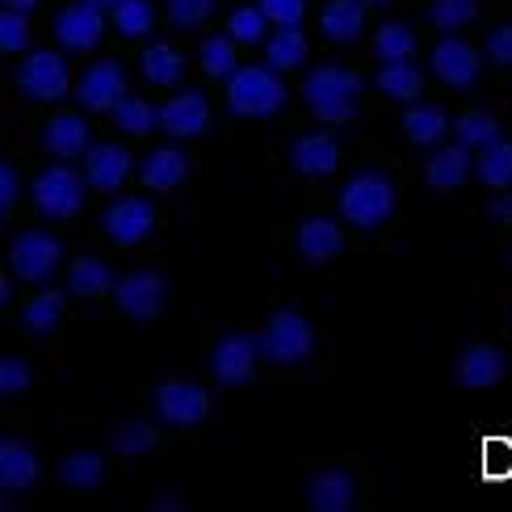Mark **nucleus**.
I'll return each instance as SVG.
<instances>
[{
	"label": "nucleus",
	"mask_w": 512,
	"mask_h": 512,
	"mask_svg": "<svg viewBox=\"0 0 512 512\" xmlns=\"http://www.w3.org/2000/svg\"><path fill=\"white\" fill-rule=\"evenodd\" d=\"M361 80L357 72L349 68H332V63H324V68H315L303 84V101L307 110L315 118L324 122H349L357 114V97H361Z\"/></svg>",
	"instance_id": "1"
},
{
	"label": "nucleus",
	"mask_w": 512,
	"mask_h": 512,
	"mask_svg": "<svg viewBox=\"0 0 512 512\" xmlns=\"http://www.w3.org/2000/svg\"><path fill=\"white\" fill-rule=\"evenodd\" d=\"M282 101H286V84L277 80V68H265V63L236 68L227 80V105L240 118H269L282 110Z\"/></svg>",
	"instance_id": "2"
},
{
	"label": "nucleus",
	"mask_w": 512,
	"mask_h": 512,
	"mask_svg": "<svg viewBox=\"0 0 512 512\" xmlns=\"http://www.w3.org/2000/svg\"><path fill=\"white\" fill-rule=\"evenodd\" d=\"M391 210H395V189L382 173H357L340 189V215L361 231L382 227L391 219Z\"/></svg>",
	"instance_id": "3"
},
{
	"label": "nucleus",
	"mask_w": 512,
	"mask_h": 512,
	"mask_svg": "<svg viewBox=\"0 0 512 512\" xmlns=\"http://www.w3.org/2000/svg\"><path fill=\"white\" fill-rule=\"evenodd\" d=\"M261 349H265V357L273 361V366H298V361L311 357L315 332L298 311H277L269 319V328L261 332Z\"/></svg>",
	"instance_id": "4"
},
{
	"label": "nucleus",
	"mask_w": 512,
	"mask_h": 512,
	"mask_svg": "<svg viewBox=\"0 0 512 512\" xmlns=\"http://www.w3.org/2000/svg\"><path fill=\"white\" fill-rule=\"evenodd\" d=\"M63 261V244L51 236V231H21L13 240L9 265L21 282H47V277L59 269Z\"/></svg>",
	"instance_id": "5"
},
{
	"label": "nucleus",
	"mask_w": 512,
	"mask_h": 512,
	"mask_svg": "<svg viewBox=\"0 0 512 512\" xmlns=\"http://www.w3.org/2000/svg\"><path fill=\"white\" fill-rule=\"evenodd\" d=\"M34 206L47 219H72L76 210L84 206V181L72 173L68 164L47 168V173L34 181Z\"/></svg>",
	"instance_id": "6"
},
{
	"label": "nucleus",
	"mask_w": 512,
	"mask_h": 512,
	"mask_svg": "<svg viewBox=\"0 0 512 512\" xmlns=\"http://www.w3.org/2000/svg\"><path fill=\"white\" fill-rule=\"evenodd\" d=\"M261 336H248V332H231L223 336L215 353H210V374H215L223 387H240V382L252 378L256 361H261Z\"/></svg>",
	"instance_id": "7"
},
{
	"label": "nucleus",
	"mask_w": 512,
	"mask_h": 512,
	"mask_svg": "<svg viewBox=\"0 0 512 512\" xmlns=\"http://www.w3.org/2000/svg\"><path fill=\"white\" fill-rule=\"evenodd\" d=\"M17 89L34 101H59L68 93V68H63V59L55 51H34L17 68Z\"/></svg>",
	"instance_id": "8"
},
{
	"label": "nucleus",
	"mask_w": 512,
	"mask_h": 512,
	"mask_svg": "<svg viewBox=\"0 0 512 512\" xmlns=\"http://www.w3.org/2000/svg\"><path fill=\"white\" fill-rule=\"evenodd\" d=\"M206 408H210V399L194 382H164L156 391V412L164 424H173V429H194V424H202Z\"/></svg>",
	"instance_id": "9"
},
{
	"label": "nucleus",
	"mask_w": 512,
	"mask_h": 512,
	"mask_svg": "<svg viewBox=\"0 0 512 512\" xmlns=\"http://www.w3.org/2000/svg\"><path fill=\"white\" fill-rule=\"evenodd\" d=\"M101 34H105V13H101V5H93V0H80V5L63 9L55 17V38L68 51H93L101 42Z\"/></svg>",
	"instance_id": "10"
},
{
	"label": "nucleus",
	"mask_w": 512,
	"mask_h": 512,
	"mask_svg": "<svg viewBox=\"0 0 512 512\" xmlns=\"http://www.w3.org/2000/svg\"><path fill=\"white\" fill-rule=\"evenodd\" d=\"M126 97V72H122V63L114 59H97L89 72L80 76V105L84 110H114V105Z\"/></svg>",
	"instance_id": "11"
},
{
	"label": "nucleus",
	"mask_w": 512,
	"mask_h": 512,
	"mask_svg": "<svg viewBox=\"0 0 512 512\" xmlns=\"http://www.w3.org/2000/svg\"><path fill=\"white\" fill-rule=\"evenodd\" d=\"M156 227V206L147 198H118L105 210V236L114 244H139Z\"/></svg>",
	"instance_id": "12"
},
{
	"label": "nucleus",
	"mask_w": 512,
	"mask_h": 512,
	"mask_svg": "<svg viewBox=\"0 0 512 512\" xmlns=\"http://www.w3.org/2000/svg\"><path fill=\"white\" fill-rule=\"evenodd\" d=\"M479 68H483V59L475 47H466L462 38H445L437 42V51H433V72L450 84V89H471V84L479 80Z\"/></svg>",
	"instance_id": "13"
},
{
	"label": "nucleus",
	"mask_w": 512,
	"mask_h": 512,
	"mask_svg": "<svg viewBox=\"0 0 512 512\" xmlns=\"http://www.w3.org/2000/svg\"><path fill=\"white\" fill-rule=\"evenodd\" d=\"M114 298H118V307L131 319H152L164 307L168 286H164L160 273H131L126 282L114 286Z\"/></svg>",
	"instance_id": "14"
},
{
	"label": "nucleus",
	"mask_w": 512,
	"mask_h": 512,
	"mask_svg": "<svg viewBox=\"0 0 512 512\" xmlns=\"http://www.w3.org/2000/svg\"><path fill=\"white\" fill-rule=\"evenodd\" d=\"M84 156H89L84 160V181H89L93 189H101V194H114V189L131 177V152H126V147L97 143Z\"/></svg>",
	"instance_id": "15"
},
{
	"label": "nucleus",
	"mask_w": 512,
	"mask_h": 512,
	"mask_svg": "<svg viewBox=\"0 0 512 512\" xmlns=\"http://www.w3.org/2000/svg\"><path fill=\"white\" fill-rule=\"evenodd\" d=\"M206 122H210V105L202 93H181L173 97L160 110V126L168 135H177V139H194L206 131Z\"/></svg>",
	"instance_id": "16"
},
{
	"label": "nucleus",
	"mask_w": 512,
	"mask_h": 512,
	"mask_svg": "<svg viewBox=\"0 0 512 512\" xmlns=\"http://www.w3.org/2000/svg\"><path fill=\"white\" fill-rule=\"evenodd\" d=\"M504 370H508V361H504L500 349H492V345H475V349H466V353L458 357L454 378L462 382V387H475V391H479V387H492V382H500Z\"/></svg>",
	"instance_id": "17"
},
{
	"label": "nucleus",
	"mask_w": 512,
	"mask_h": 512,
	"mask_svg": "<svg viewBox=\"0 0 512 512\" xmlns=\"http://www.w3.org/2000/svg\"><path fill=\"white\" fill-rule=\"evenodd\" d=\"M42 147H47L51 156H63V160H72L80 152H89V122L76 118V114H59L47 122V131H42Z\"/></svg>",
	"instance_id": "18"
},
{
	"label": "nucleus",
	"mask_w": 512,
	"mask_h": 512,
	"mask_svg": "<svg viewBox=\"0 0 512 512\" xmlns=\"http://www.w3.org/2000/svg\"><path fill=\"white\" fill-rule=\"evenodd\" d=\"M307 500H311V508H319V512H345V508H353V500H357V487H353V479H349L345 471H319V475L307 483Z\"/></svg>",
	"instance_id": "19"
},
{
	"label": "nucleus",
	"mask_w": 512,
	"mask_h": 512,
	"mask_svg": "<svg viewBox=\"0 0 512 512\" xmlns=\"http://www.w3.org/2000/svg\"><path fill=\"white\" fill-rule=\"evenodd\" d=\"M290 164H294L303 177H328L332 168L340 164V152H336L332 135H303V139L294 143Z\"/></svg>",
	"instance_id": "20"
},
{
	"label": "nucleus",
	"mask_w": 512,
	"mask_h": 512,
	"mask_svg": "<svg viewBox=\"0 0 512 512\" xmlns=\"http://www.w3.org/2000/svg\"><path fill=\"white\" fill-rule=\"evenodd\" d=\"M139 173L152 189H177L189 177V156L181 152V147H156V152L143 160Z\"/></svg>",
	"instance_id": "21"
},
{
	"label": "nucleus",
	"mask_w": 512,
	"mask_h": 512,
	"mask_svg": "<svg viewBox=\"0 0 512 512\" xmlns=\"http://www.w3.org/2000/svg\"><path fill=\"white\" fill-rule=\"evenodd\" d=\"M0 479H5L9 492H26V487L38 483V458L30 445H21V441L0 445Z\"/></svg>",
	"instance_id": "22"
},
{
	"label": "nucleus",
	"mask_w": 512,
	"mask_h": 512,
	"mask_svg": "<svg viewBox=\"0 0 512 512\" xmlns=\"http://www.w3.org/2000/svg\"><path fill=\"white\" fill-rule=\"evenodd\" d=\"M466 173H471V147L466 143L441 147V152H433V160H429V185L433 189H458L466 181Z\"/></svg>",
	"instance_id": "23"
},
{
	"label": "nucleus",
	"mask_w": 512,
	"mask_h": 512,
	"mask_svg": "<svg viewBox=\"0 0 512 512\" xmlns=\"http://www.w3.org/2000/svg\"><path fill=\"white\" fill-rule=\"evenodd\" d=\"M298 252L307 256V261H332L340 252V227L332 219H307L298 227Z\"/></svg>",
	"instance_id": "24"
},
{
	"label": "nucleus",
	"mask_w": 512,
	"mask_h": 512,
	"mask_svg": "<svg viewBox=\"0 0 512 512\" xmlns=\"http://www.w3.org/2000/svg\"><path fill=\"white\" fill-rule=\"evenodd\" d=\"M319 26H324V34L332 42H353V38H361V26H366V5H361V0H332Z\"/></svg>",
	"instance_id": "25"
},
{
	"label": "nucleus",
	"mask_w": 512,
	"mask_h": 512,
	"mask_svg": "<svg viewBox=\"0 0 512 512\" xmlns=\"http://www.w3.org/2000/svg\"><path fill=\"white\" fill-rule=\"evenodd\" d=\"M378 89L395 97V101H416L424 89V72L416 68L412 59H395V63H382L378 72Z\"/></svg>",
	"instance_id": "26"
},
{
	"label": "nucleus",
	"mask_w": 512,
	"mask_h": 512,
	"mask_svg": "<svg viewBox=\"0 0 512 512\" xmlns=\"http://www.w3.org/2000/svg\"><path fill=\"white\" fill-rule=\"evenodd\" d=\"M403 131L420 147H437L445 139V131H450V118H445L437 105H412V110L403 114Z\"/></svg>",
	"instance_id": "27"
},
{
	"label": "nucleus",
	"mask_w": 512,
	"mask_h": 512,
	"mask_svg": "<svg viewBox=\"0 0 512 512\" xmlns=\"http://www.w3.org/2000/svg\"><path fill=\"white\" fill-rule=\"evenodd\" d=\"M265 59H269V68H277V72L298 68V63L307 59L303 30H298V26H277V34L265 42Z\"/></svg>",
	"instance_id": "28"
},
{
	"label": "nucleus",
	"mask_w": 512,
	"mask_h": 512,
	"mask_svg": "<svg viewBox=\"0 0 512 512\" xmlns=\"http://www.w3.org/2000/svg\"><path fill=\"white\" fill-rule=\"evenodd\" d=\"M139 68L152 84H177L185 76V55L177 47H168V42H152V47L143 51Z\"/></svg>",
	"instance_id": "29"
},
{
	"label": "nucleus",
	"mask_w": 512,
	"mask_h": 512,
	"mask_svg": "<svg viewBox=\"0 0 512 512\" xmlns=\"http://www.w3.org/2000/svg\"><path fill=\"white\" fill-rule=\"evenodd\" d=\"M110 286H118V282H114L110 265L97 261V256H84V261H76V265L68 269V290H72L76 298H97V294H105Z\"/></svg>",
	"instance_id": "30"
},
{
	"label": "nucleus",
	"mask_w": 512,
	"mask_h": 512,
	"mask_svg": "<svg viewBox=\"0 0 512 512\" xmlns=\"http://www.w3.org/2000/svg\"><path fill=\"white\" fill-rule=\"evenodd\" d=\"M59 319H63V294L42 290L26 307V315H21V324H26V332H34V336H51L59 328Z\"/></svg>",
	"instance_id": "31"
},
{
	"label": "nucleus",
	"mask_w": 512,
	"mask_h": 512,
	"mask_svg": "<svg viewBox=\"0 0 512 512\" xmlns=\"http://www.w3.org/2000/svg\"><path fill=\"white\" fill-rule=\"evenodd\" d=\"M231 34H215V38H206L202 42V72L206 76H215V80H231V72H236V47H231Z\"/></svg>",
	"instance_id": "32"
},
{
	"label": "nucleus",
	"mask_w": 512,
	"mask_h": 512,
	"mask_svg": "<svg viewBox=\"0 0 512 512\" xmlns=\"http://www.w3.org/2000/svg\"><path fill=\"white\" fill-rule=\"evenodd\" d=\"M114 122L122 126L126 135H147V131H156L160 126V110H152V105L139 101V97H122L114 105Z\"/></svg>",
	"instance_id": "33"
},
{
	"label": "nucleus",
	"mask_w": 512,
	"mask_h": 512,
	"mask_svg": "<svg viewBox=\"0 0 512 512\" xmlns=\"http://www.w3.org/2000/svg\"><path fill=\"white\" fill-rule=\"evenodd\" d=\"M374 51L382 55V63L408 59V55L416 51V34H412V26H403V21H387V26L374 34Z\"/></svg>",
	"instance_id": "34"
},
{
	"label": "nucleus",
	"mask_w": 512,
	"mask_h": 512,
	"mask_svg": "<svg viewBox=\"0 0 512 512\" xmlns=\"http://www.w3.org/2000/svg\"><path fill=\"white\" fill-rule=\"evenodd\" d=\"M479 177L487 185H496V189H508L512 185V143L496 139L492 147H483V156H479Z\"/></svg>",
	"instance_id": "35"
},
{
	"label": "nucleus",
	"mask_w": 512,
	"mask_h": 512,
	"mask_svg": "<svg viewBox=\"0 0 512 512\" xmlns=\"http://www.w3.org/2000/svg\"><path fill=\"white\" fill-rule=\"evenodd\" d=\"M265 26H269V13L261 5H244V9L231 13L227 34L236 42H244V47H252V42H265Z\"/></svg>",
	"instance_id": "36"
},
{
	"label": "nucleus",
	"mask_w": 512,
	"mask_h": 512,
	"mask_svg": "<svg viewBox=\"0 0 512 512\" xmlns=\"http://www.w3.org/2000/svg\"><path fill=\"white\" fill-rule=\"evenodd\" d=\"M114 21H118V30L126 38H143L147 30L156 26V13H152L147 0H118V5H114Z\"/></svg>",
	"instance_id": "37"
},
{
	"label": "nucleus",
	"mask_w": 512,
	"mask_h": 512,
	"mask_svg": "<svg viewBox=\"0 0 512 512\" xmlns=\"http://www.w3.org/2000/svg\"><path fill=\"white\" fill-rule=\"evenodd\" d=\"M59 479L68 483V487H97L101 483V458L97 454H72V458H63L59 466Z\"/></svg>",
	"instance_id": "38"
},
{
	"label": "nucleus",
	"mask_w": 512,
	"mask_h": 512,
	"mask_svg": "<svg viewBox=\"0 0 512 512\" xmlns=\"http://www.w3.org/2000/svg\"><path fill=\"white\" fill-rule=\"evenodd\" d=\"M500 139V122L492 114H466L458 118V143L466 147H492Z\"/></svg>",
	"instance_id": "39"
},
{
	"label": "nucleus",
	"mask_w": 512,
	"mask_h": 512,
	"mask_svg": "<svg viewBox=\"0 0 512 512\" xmlns=\"http://www.w3.org/2000/svg\"><path fill=\"white\" fill-rule=\"evenodd\" d=\"M471 17H475V0H433V9H429V21L445 34L462 30Z\"/></svg>",
	"instance_id": "40"
},
{
	"label": "nucleus",
	"mask_w": 512,
	"mask_h": 512,
	"mask_svg": "<svg viewBox=\"0 0 512 512\" xmlns=\"http://www.w3.org/2000/svg\"><path fill=\"white\" fill-rule=\"evenodd\" d=\"M156 445V429L147 420H131V424H122V429L114 433V450L118 454H147Z\"/></svg>",
	"instance_id": "41"
},
{
	"label": "nucleus",
	"mask_w": 512,
	"mask_h": 512,
	"mask_svg": "<svg viewBox=\"0 0 512 512\" xmlns=\"http://www.w3.org/2000/svg\"><path fill=\"white\" fill-rule=\"evenodd\" d=\"M215 13V0H168V21L177 30H194Z\"/></svg>",
	"instance_id": "42"
},
{
	"label": "nucleus",
	"mask_w": 512,
	"mask_h": 512,
	"mask_svg": "<svg viewBox=\"0 0 512 512\" xmlns=\"http://www.w3.org/2000/svg\"><path fill=\"white\" fill-rule=\"evenodd\" d=\"M0 38H5V51H21V47H30V13L9 9L5 17H0Z\"/></svg>",
	"instance_id": "43"
},
{
	"label": "nucleus",
	"mask_w": 512,
	"mask_h": 512,
	"mask_svg": "<svg viewBox=\"0 0 512 512\" xmlns=\"http://www.w3.org/2000/svg\"><path fill=\"white\" fill-rule=\"evenodd\" d=\"M30 361H21V357H5V366H0V391L5 395H21L30 387Z\"/></svg>",
	"instance_id": "44"
},
{
	"label": "nucleus",
	"mask_w": 512,
	"mask_h": 512,
	"mask_svg": "<svg viewBox=\"0 0 512 512\" xmlns=\"http://www.w3.org/2000/svg\"><path fill=\"white\" fill-rule=\"evenodd\" d=\"M261 9L269 13V21H277V26H298L307 0H261Z\"/></svg>",
	"instance_id": "45"
},
{
	"label": "nucleus",
	"mask_w": 512,
	"mask_h": 512,
	"mask_svg": "<svg viewBox=\"0 0 512 512\" xmlns=\"http://www.w3.org/2000/svg\"><path fill=\"white\" fill-rule=\"evenodd\" d=\"M487 59L500 63V68H512V26H496L487 34Z\"/></svg>",
	"instance_id": "46"
},
{
	"label": "nucleus",
	"mask_w": 512,
	"mask_h": 512,
	"mask_svg": "<svg viewBox=\"0 0 512 512\" xmlns=\"http://www.w3.org/2000/svg\"><path fill=\"white\" fill-rule=\"evenodd\" d=\"M13 202H17V168L5 164V168H0V210L9 215Z\"/></svg>",
	"instance_id": "47"
},
{
	"label": "nucleus",
	"mask_w": 512,
	"mask_h": 512,
	"mask_svg": "<svg viewBox=\"0 0 512 512\" xmlns=\"http://www.w3.org/2000/svg\"><path fill=\"white\" fill-rule=\"evenodd\" d=\"M487 215H492V219H504V223H512V198H496L492 206H487Z\"/></svg>",
	"instance_id": "48"
},
{
	"label": "nucleus",
	"mask_w": 512,
	"mask_h": 512,
	"mask_svg": "<svg viewBox=\"0 0 512 512\" xmlns=\"http://www.w3.org/2000/svg\"><path fill=\"white\" fill-rule=\"evenodd\" d=\"M5 5H9V9H17V13H30V9L38 5V0H5Z\"/></svg>",
	"instance_id": "49"
},
{
	"label": "nucleus",
	"mask_w": 512,
	"mask_h": 512,
	"mask_svg": "<svg viewBox=\"0 0 512 512\" xmlns=\"http://www.w3.org/2000/svg\"><path fill=\"white\" fill-rule=\"evenodd\" d=\"M93 5H101V9H114V5H118V0H93Z\"/></svg>",
	"instance_id": "50"
},
{
	"label": "nucleus",
	"mask_w": 512,
	"mask_h": 512,
	"mask_svg": "<svg viewBox=\"0 0 512 512\" xmlns=\"http://www.w3.org/2000/svg\"><path fill=\"white\" fill-rule=\"evenodd\" d=\"M361 5H391V0H361Z\"/></svg>",
	"instance_id": "51"
}]
</instances>
